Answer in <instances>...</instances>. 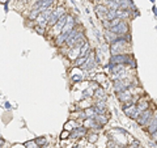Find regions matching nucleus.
Segmentation results:
<instances>
[{
  "label": "nucleus",
  "mask_w": 157,
  "mask_h": 148,
  "mask_svg": "<svg viewBox=\"0 0 157 148\" xmlns=\"http://www.w3.org/2000/svg\"><path fill=\"white\" fill-rule=\"evenodd\" d=\"M127 148H143V146H141V143L139 142V140H131V143L127 146Z\"/></svg>",
  "instance_id": "24"
},
{
  "label": "nucleus",
  "mask_w": 157,
  "mask_h": 148,
  "mask_svg": "<svg viewBox=\"0 0 157 148\" xmlns=\"http://www.w3.org/2000/svg\"><path fill=\"white\" fill-rule=\"evenodd\" d=\"M36 32H37L38 34H41V36H45L46 28H42V26H38V25H36Z\"/></svg>",
  "instance_id": "28"
},
{
  "label": "nucleus",
  "mask_w": 157,
  "mask_h": 148,
  "mask_svg": "<svg viewBox=\"0 0 157 148\" xmlns=\"http://www.w3.org/2000/svg\"><path fill=\"white\" fill-rule=\"evenodd\" d=\"M101 24H102V28H103V29H110V28H111V25H110V21H109V20H106V19L101 20Z\"/></svg>",
  "instance_id": "25"
},
{
  "label": "nucleus",
  "mask_w": 157,
  "mask_h": 148,
  "mask_svg": "<svg viewBox=\"0 0 157 148\" xmlns=\"http://www.w3.org/2000/svg\"><path fill=\"white\" fill-rule=\"evenodd\" d=\"M86 138H88V142L93 144V143H96L98 140V134L96 131H90V130H89V134L86 135Z\"/></svg>",
  "instance_id": "19"
},
{
  "label": "nucleus",
  "mask_w": 157,
  "mask_h": 148,
  "mask_svg": "<svg viewBox=\"0 0 157 148\" xmlns=\"http://www.w3.org/2000/svg\"><path fill=\"white\" fill-rule=\"evenodd\" d=\"M76 26H77L76 17L68 13V19H67V21H65V25H64V28H63V30H62V33H68V32H71V30H72L73 28H76Z\"/></svg>",
  "instance_id": "6"
},
{
  "label": "nucleus",
  "mask_w": 157,
  "mask_h": 148,
  "mask_svg": "<svg viewBox=\"0 0 157 148\" xmlns=\"http://www.w3.org/2000/svg\"><path fill=\"white\" fill-rule=\"evenodd\" d=\"M117 11H118V9H109L107 13H106V16H105V19L109 20V21L117 19V17H118V16H117Z\"/></svg>",
  "instance_id": "21"
},
{
  "label": "nucleus",
  "mask_w": 157,
  "mask_h": 148,
  "mask_svg": "<svg viewBox=\"0 0 157 148\" xmlns=\"http://www.w3.org/2000/svg\"><path fill=\"white\" fill-rule=\"evenodd\" d=\"M132 60H134V56H132V54H130V53L110 55V58H109V62L119 64V66H123V67H130L131 63H132Z\"/></svg>",
  "instance_id": "1"
},
{
  "label": "nucleus",
  "mask_w": 157,
  "mask_h": 148,
  "mask_svg": "<svg viewBox=\"0 0 157 148\" xmlns=\"http://www.w3.org/2000/svg\"><path fill=\"white\" fill-rule=\"evenodd\" d=\"M89 129H86L84 125H77L75 129H72L69 131V138L71 139H81L88 135Z\"/></svg>",
  "instance_id": "4"
},
{
  "label": "nucleus",
  "mask_w": 157,
  "mask_h": 148,
  "mask_svg": "<svg viewBox=\"0 0 157 148\" xmlns=\"http://www.w3.org/2000/svg\"><path fill=\"white\" fill-rule=\"evenodd\" d=\"M7 2H9V0H0V3H2V4H5Z\"/></svg>",
  "instance_id": "31"
},
{
  "label": "nucleus",
  "mask_w": 157,
  "mask_h": 148,
  "mask_svg": "<svg viewBox=\"0 0 157 148\" xmlns=\"http://www.w3.org/2000/svg\"><path fill=\"white\" fill-rule=\"evenodd\" d=\"M71 148H81V146H78V144H76V146H72Z\"/></svg>",
  "instance_id": "32"
},
{
  "label": "nucleus",
  "mask_w": 157,
  "mask_h": 148,
  "mask_svg": "<svg viewBox=\"0 0 157 148\" xmlns=\"http://www.w3.org/2000/svg\"><path fill=\"white\" fill-rule=\"evenodd\" d=\"M94 11H96V13H97V16L99 17V19L103 20V19H105V16H106V13H107V11H109V8H107L106 4L99 3V4H96Z\"/></svg>",
  "instance_id": "9"
},
{
  "label": "nucleus",
  "mask_w": 157,
  "mask_h": 148,
  "mask_svg": "<svg viewBox=\"0 0 157 148\" xmlns=\"http://www.w3.org/2000/svg\"><path fill=\"white\" fill-rule=\"evenodd\" d=\"M153 114H155L153 109L149 107V109H147V110L141 111V113H140V115H139L135 121H136V123H138L139 126H141V127H145V125L148 123V121L152 118V115H153Z\"/></svg>",
  "instance_id": "5"
},
{
  "label": "nucleus",
  "mask_w": 157,
  "mask_h": 148,
  "mask_svg": "<svg viewBox=\"0 0 157 148\" xmlns=\"http://www.w3.org/2000/svg\"><path fill=\"white\" fill-rule=\"evenodd\" d=\"M4 107H5V109H12V105H11V102L5 101V104H4Z\"/></svg>",
  "instance_id": "30"
},
{
  "label": "nucleus",
  "mask_w": 157,
  "mask_h": 148,
  "mask_svg": "<svg viewBox=\"0 0 157 148\" xmlns=\"http://www.w3.org/2000/svg\"><path fill=\"white\" fill-rule=\"evenodd\" d=\"M117 98H118V101H120L122 104H124V102L132 101V98H134V93L131 92V90H124V92L118 93V94H117Z\"/></svg>",
  "instance_id": "10"
},
{
  "label": "nucleus",
  "mask_w": 157,
  "mask_h": 148,
  "mask_svg": "<svg viewBox=\"0 0 157 148\" xmlns=\"http://www.w3.org/2000/svg\"><path fill=\"white\" fill-rule=\"evenodd\" d=\"M110 30L117 36H126L130 33V24L127 20H120L119 24H117L115 26L110 28Z\"/></svg>",
  "instance_id": "3"
},
{
  "label": "nucleus",
  "mask_w": 157,
  "mask_h": 148,
  "mask_svg": "<svg viewBox=\"0 0 157 148\" xmlns=\"http://www.w3.org/2000/svg\"><path fill=\"white\" fill-rule=\"evenodd\" d=\"M88 56H89V54L88 55H80L78 58L73 62V64H75V67H80L81 68V66L84 64L85 62H86V59H88Z\"/></svg>",
  "instance_id": "17"
},
{
  "label": "nucleus",
  "mask_w": 157,
  "mask_h": 148,
  "mask_svg": "<svg viewBox=\"0 0 157 148\" xmlns=\"http://www.w3.org/2000/svg\"><path fill=\"white\" fill-rule=\"evenodd\" d=\"M77 126V123H76V121L75 119H69V122H67L65 123V127H64V130H68V131H71L72 129H75Z\"/></svg>",
  "instance_id": "23"
},
{
  "label": "nucleus",
  "mask_w": 157,
  "mask_h": 148,
  "mask_svg": "<svg viewBox=\"0 0 157 148\" xmlns=\"http://www.w3.org/2000/svg\"><path fill=\"white\" fill-rule=\"evenodd\" d=\"M39 13H41V11L37 9V8H33V7H32V9H30L29 15H28V19H29L30 21H36V19L39 16Z\"/></svg>",
  "instance_id": "16"
},
{
  "label": "nucleus",
  "mask_w": 157,
  "mask_h": 148,
  "mask_svg": "<svg viewBox=\"0 0 157 148\" xmlns=\"http://www.w3.org/2000/svg\"><path fill=\"white\" fill-rule=\"evenodd\" d=\"M60 139H62V140L69 139V131H68V130H63L62 134H60Z\"/></svg>",
  "instance_id": "26"
},
{
  "label": "nucleus",
  "mask_w": 157,
  "mask_h": 148,
  "mask_svg": "<svg viewBox=\"0 0 157 148\" xmlns=\"http://www.w3.org/2000/svg\"><path fill=\"white\" fill-rule=\"evenodd\" d=\"M143 148H144V147H143Z\"/></svg>",
  "instance_id": "36"
},
{
  "label": "nucleus",
  "mask_w": 157,
  "mask_h": 148,
  "mask_svg": "<svg viewBox=\"0 0 157 148\" xmlns=\"http://www.w3.org/2000/svg\"><path fill=\"white\" fill-rule=\"evenodd\" d=\"M103 37H105V41H106V43H109V45H110V43H113V42L117 40L118 36L113 33L110 29H105V30H103Z\"/></svg>",
  "instance_id": "12"
},
{
  "label": "nucleus",
  "mask_w": 157,
  "mask_h": 148,
  "mask_svg": "<svg viewBox=\"0 0 157 148\" xmlns=\"http://www.w3.org/2000/svg\"><path fill=\"white\" fill-rule=\"evenodd\" d=\"M94 80L98 83V84H105V81L107 80V77H106V75L105 73H97L96 75V77H94Z\"/></svg>",
  "instance_id": "22"
},
{
  "label": "nucleus",
  "mask_w": 157,
  "mask_h": 148,
  "mask_svg": "<svg viewBox=\"0 0 157 148\" xmlns=\"http://www.w3.org/2000/svg\"><path fill=\"white\" fill-rule=\"evenodd\" d=\"M156 30H157V26H156Z\"/></svg>",
  "instance_id": "35"
},
{
  "label": "nucleus",
  "mask_w": 157,
  "mask_h": 148,
  "mask_svg": "<svg viewBox=\"0 0 157 148\" xmlns=\"http://www.w3.org/2000/svg\"><path fill=\"white\" fill-rule=\"evenodd\" d=\"M25 147L26 148H39L36 143H34V140H30V142H26L25 143Z\"/></svg>",
  "instance_id": "27"
},
{
  "label": "nucleus",
  "mask_w": 157,
  "mask_h": 148,
  "mask_svg": "<svg viewBox=\"0 0 157 148\" xmlns=\"http://www.w3.org/2000/svg\"><path fill=\"white\" fill-rule=\"evenodd\" d=\"M149 2H151V3H155V2H156V0H149Z\"/></svg>",
  "instance_id": "34"
},
{
  "label": "nucleus",
  "mask_w": 157,
  "mask_h": 148,
  "mask_svg": "<svg viewBox=\"0 0 157 148\" xmlns=\"http://www.w3.org/2000/svg\"><path fill=\"white\" fill-rule=\"evenodd\" d=\"M67 56L72 60V62H75V60L78 58V56H80V47H78V46H75V47H72V49H69Z\"/></svg>",
  "instance_id": "13"
},
{
  "label": "nucleus",
  "mask_w": 157,
  "mask_h": 148,
  "mask_svg": "<svg viewBox=\"0 0 157 148\" xmlns=\"http://www.w3.org/2000/svg\"><path fill=\"white\" fill-rule=\"evenodd\" d=\"M64 13H67V11H65V8L63 5L56 7L55 9L52 11V13H51L50 19H49V23H47V29H50L51 26H54V25L56 24V21H58Z\"/></svg>",
  "instance_id": "2"
},
{
  "label": "nucleus",
  "mask_w": 157,
  "mask_h": 148,
  "mask_svg": "<svg viewBox=\"0 0 157 148\" xmlns=\"http://www.w3.org/2000/svg\"><path fill=\"white\" fill-rule=\"evenodd\" d=\"M71 80L75 83V84H77V83H81L82 80H84V73H82V72L72 73V75H71Z\"/></svg>",
  "instance_id": "18"
},
{
  "label": "nucleus",
  "mask_w": 157,
  "mask_h": 148,
  "mask_svg": "<svg viewBox=\"0 0 157 148\" xmlns=\"http://www.w3.org/2000/svg\"><path fill=\"white\" fill-rule=\"evenodd\" d=\"M96 66H97V64H96V60H94V51L90 50L88 59H86V62L81 66V68L82 69H86V71H92V69L96 68Z\"/></svg>",
  "instance_id": "7"
},
{
  "label": "nucleus",
  "mask_w": 157,
  "mask_h": 148,
  "mask_svg": "<svg viewBox=\"0 0 157 148\" xmlns=\"http://www.w3.org/2000/svg\"><path fill=\"white\" fill-rule=\"evenodd\" d=\"M152 12H153V15L156 16V19H157V7L156 5H152Z\"/></svg>",
  "instance_id": "29"
},
{
  "label": "nucleus",
  "mask_w": 157,
  "mask_h": 148,
  "mask_svg": "<svg viewBox=\"0 0 157 148\" xmlns=\"http://www.w3.org/2000/svg\"><path fill=\"white\" fill-rule=\"evenodd\" d=\"M109 115H111V114H106V113H103V114H96L93 118L96 119V122H97L98 125H107V122H109Z\"/></svg>",
  "instance_id": "14"
},
{
  "label": "nucleus",
  "mask_w": 157,
  "mask_h": 148,
  "mask_svg": "<svg viewBox=\"0 0 157 148\" xmlns=\"http://www.w3.org/2000/svg\"><path fill=\"white\" fill-rule=\"evenodd\" d=\"M54 3H55V0H37V2L33 4V8H37V9L42 12V11L47 9V8H51Z\"/></svg>",
  "instance_id": "8"
},
{
  "label": "nucleus",
  "mask_w": 157,
  "mask_h": 148,
  "mask_svg": "<svg viewBox=\"0 0 157 148\" xmlns=\"http://www.w3.org/2000/svg\"><path fill=\"white\" fill-rule=\"evenodd\" d=\"M93 93H94V90L92 89V88H88V89H85L84 92H82V100H89V98H93Z\"/></svg>",
  "instance_id": "20"
},
{
  "label": "nucleus",
  "mask_w": 157,
  "mask_h": 148,
  "mask_svg": "<svg viewBox=\"0 0 157 148\" xmlns=\"http://www.w3.org/2000/svg\"><path fill=\"white\" fill-rule=\"evenodd\" d=\"M34 143L39 147V148H42V147H46L47 146V138L46 136H38L36 139H33Z\"/></svg>",
  "instance_id": "15"
},
{
  "label": "nucleus",
  "mask_w": 157,
  "mask_h": 148,
  "mask_svg": "<svg viewBox=\"0 0 157 148\" xmlns=\"http://www.w3.org/2000/svg\"><path fill=\"white\" fill-rule=\"evenodd\" d=\"M118 148H127V146H120L119 144V146H118Z\"/></svg>",
  "instance_id": "33"
},
{
  "label": "nucleus",
  "mask_w": 157,
  "mask_h": 148,
  "mask_svg": "<svg viewBox=\"0 0 157 148\" xmlns=\"http://www.w3.org/2000/svg\"><path fill=\"white\" fill-rule=\"evenodd\" d=\"M93 98L96 101H106L107 100V96H106V92L102 86H98L97 89H94V93H93Z\"/></svg>",
  "instance_id": "11"
}]
</instances>
